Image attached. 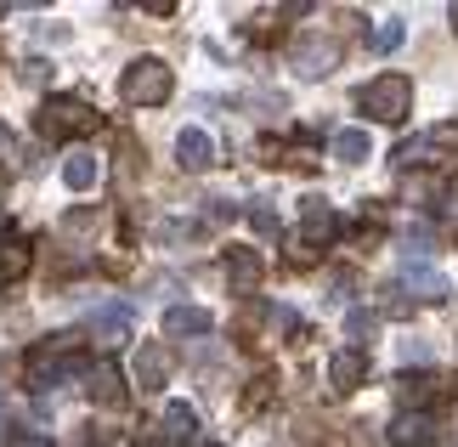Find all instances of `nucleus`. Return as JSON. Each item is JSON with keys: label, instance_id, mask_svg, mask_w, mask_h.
<instances>
[{"label": "nucleus", "instance_id": "obj_15", "mask_svg": "<svg viewBox=\"0 0 458 447\" xmlns=\"http://www.w3.org/2000/svg\"><path fill=\"white\" fill-rule=\"evenodd\" d=\"M385 442H391V447H430L436 425H430V414H396V425L385 431Z\"/></svg>", "mask_w": 458, "mask_h": 447}, {"label": "nucleus", "instance_id": "obj_2", "mask_svg": "<svg viewBox=\"0 0 458 447\" xmlns=\"http://www.w3.org/2000/svg\"><path fill=\"white\" fill-rule=\"evenodd\" d=\"M170 91H175V74L165 57H136L119 74V102H131V108H158Z\"/></svg>", "mask_w": 458, "mask_h": 447}, {"label": "nucleus", "instance_id": "obj_3", "mask_svg": "<svg viewBox=\"0 0 458 447\" xmlns=\"http://www.w3.org/2000/svg\"><path fill=\"white\" fill-rule=\"evenodd\" d=\"M74 363H80V340L74 334H51L23 357V374H29V385L46 391V385H57L63 374H74Z\"/></svg>", "mask_w": 458, "mask_h": 447}, {"label": "nucleus", "instance_id": "obj_9", "mask_svg": "<svg viewBox=\"0 0 458 447\" xmlns=\"http://www.w3.org/2000/svg\"><path fill=\"white\" fill-rule=\"evenodd\" d=\"M175 165H182V170H209V165H216V142H209V131L187 125V131L175 136Z\"/></svg>", "mask_w": 458, "mask_h": 447}, {"label": "nucleus", "instance_id": "obj_6", "mask_svg": "<svg viewBox=\"0 0 458 447\" xmlns=\"http://www.w3.org/2000/svg\"><path fill=\"white\" fill-rule=\"evenodd\" d=\"M260 278H267V261L255 249H226V283H233V295H255Z\"/></svg>", "mask_w": 458, "mask_h": 447}, {"label": "nucleus", "instance_id": "obj_22", "mask_svg": "<svg viewBox=\"0 0 458 447\" xmlns=\"http://www.w3.org/2000/svg\"><path fill=\"white\" fill-rule=\"evenodd\" d=\"M402 193H408V199H419V204H436L442 199V182H436V176H408V182H402Z\"/></svg>", "mask_w": 458, "mask_h": 447}, {"label": "nucleus", "instance_id": "obj_14", "mask_svg": "<svg viewBox=\"0 0 458 447\" xmlns=\"http://www.w3.org/2000/svg\"><path fill=\"white\" fill-rule=\"evenodd\" d=\"M97 182H102V159H97V153L80 148V153L63 159V187H68V193H91Z\"/></svg>", "mask_w": 458, "mask_h": 447}, {"label": "nucleus", "instance_id": "obj_8", "mask_svg": "<svg viewBox=\"0 0 458 447\" xmlns=\"http://www.w3.org/2000/svg\"><path fill=\"white\" fill-rule=\"evenodd\" d=\"M334 232H340V216L328 210V199H306L301 204V244L317 249V244H328Z\"/></svg>", "mask_w": 458, "mask_h": 447}, {"label": "nucleus", "instance_id": "obj_27", "mask_svg": "<svg viewBox=\"0 0 458 447\" xmlns=\"http://www.w3.org/2000/svg\"><path fill=\"white\" fill-rule=\"evenodd\" d=\"M46 74H51V63H40V57L23 63V80H29V85H46Z\"/></svg>", "mask_w": 458, "mask_h": 447}, {"label": "nucleus", "instance_id": "obj_21", "mask_svg": "<svg viewBox=\"0 0 458 447\" xmlns=\"http://www.w3.org/2000/svg\"><path fill=\"white\" fill-rule=\"evenodd\" d=\"M430 148H436L430 136H413V142H402V148H396V165H402V170H419V165H430Z\"/></svg>", "mask_w": 458, "mask_h": 447}, {"label": "nucleus", "instance_id": "obj_23", "mask_svg": "<svg viewBox=\"0 0 458 447\" xmlns=\"http://www.w3.org/2000/svg\"><path fill=\"white\" fill-rule=\"evenodd\" d=\"M402 40H408V29H402V17H385V23L374 29V51H396Z\"/></svg>", "mask_w": 458, "mask_h": 447}, {"label": "nucleus", "instance_id": "obj_10", "mask_svg": "<svg viewBox=\"0 0 458 447\" xmlns=\"http://www.w3.org/2000/svg\"><path fill=\"white\" fill-rule=\"evenodd\" d=\"M396 402H402V414H425V408L436 402V374H425V368L396 374Z\"/></svg>", "mask_w": 458, "mask_h": 447}, {"label": "nucleus", "instance_id": "obj_26", "mask_svg": "<svg viewBox=\"0 0 458 447\" xmlns=\"http://www.w3.org/2000/svg\"><path fill=\"white\" fill-rule=\"evenodd\" d=\"M250 221H255V232H267V238H272V232H277V216H272L267 204H255V210H250Z\"/></svg>", "mask_w": 458, "mask_h": 447}, {"label": "nucleus", "instance_id": "obj_4", "mask_svg": "<svg viewBox=\"0 0 458 447\" xmlns=\"http://www.w3.org/2000/svg\"><path fill=\"white\" fill-rule=\"evenodd\" d=\"M97 125H102V114H91V102H80V97H46V108H40V136H51V142L91 136Z\"/></svg>", "mask_w": 458, "mask_h": 447}, {"label": "nucleus", "instance_id": "obj_24", "mask_svg": "<svg viewBox=\"0 0 458 447\" xmlns=\"http://www.w3.org/2000/svg\"><path fill=\"white\" fill-rule=\"evenodd\" d=\"M374 329H379V317L368 312V306H357V312H345V334H351V340H368V334H374Z\"/></svg>", "mask_w": 458, "mask_h": 447}, {"label": "nucleus", "instance_id": "obj_28", "mask_svg": "<svg viewBox=\"0 0 458 447\" xmlns=\"http://www.w3.org/2000/svg\"><path fill=\"white\" fill-rule=\"evenodd\" d=\"M12 447H46V442H40V436H17Z\"/></svg>", "mask_w": 458, "mask_h": 447}, {"label": "nucleus", "instance_id": "obj_19", "mask_svg": "<svg viewBox=\"0 0 458 447\" xmlns=\"http://www.w3.org/2000/svg\"><path fill=\"white\" fill-rule=\"evenodd\" d=\"M368 153H374L368 131H340V136H334V159H340V165H362Z\"/></svg>", "mask_w": 458, "mask_h": 447}, {"label": "nucleus", "instance_id": "obj_20", "mask_svg": "<svg viewBox=\"0 0 458 447\" xmlns=\"http://www.w3.org/2000/svg\"><path fill=\"white\" fill-rule=\"evenodd\" d=\"M165 425L175 442H192V431H199V414H192L187 402H165Z\"/></svg>", "mask_w": 458, "mask_h": 447}, {"label": "nucleus", "instance_id": "obj_11", "mask_svg": "<svg viewBox=\"0 0 458 447\" xmlns=\"http://www.w3.org/2000/svg\"><path fill=\"white\" fill-rule=\"evenodd\" d=\"M402 289H408L413 300H425V306H442V300L453 295V283L442 272H430V266H408V272H402Z\"/></svg>", "mask_w": 458, "mask_h": 447}, {"label": "nucleus", "instance_id": "obj_25", "mask_svg": "<svg viewBox=\"0 0 458 447\" xmlns=\"http://www.w3.org/2000/svg\"><path fill=\"white\" fill-rule=\"evenodd\" d=\"M267 397H272V374H260V380H255L250 391H243V408H260Z\"/></svg>", "mask_w": 458, "mask_h": 447}, {"label": "nucleus", "instance_id": "obj_7", "mask_svg": "<svg viewBox=\"0 0 458 447\" xmlns=\"http://www.w3.org/2000/svg\"><path fill=\"white\" fill-rule=\"evenodd\" d=\"M328 380H334V391H357L368 380V351L362 346H340L328 357Z\"/></svg>", "mask_w": 458, "mask_h": 447}, {"label": "nucleus", "instance_id": "obj_29", "mask_svg": "<svg viewBox=\"0 0 458 447\" xmlns=\"http://www.w3.org/2000/svg\"><path fill=\"white\" fill-rule=\"evenodd\" d=\"M447 23H453V34H458V0H453V6H447Z\"/></svg>", "mask_w": 458, "mask_h": 447}, {"label": "nucleus", "instance_id": "obj_1", "mask_svg": "<svg viewBox=\"0 0 458 447\" xmlns=\"http://www.w3.org/2000/svg\"><path fill=\"white\" fill-rule=\"evenodd\" d=\"M357 108L374 125H402V119L413 114V80L408 74H374L357 91Z\"/></svg>", "mask_w": 458, "mask_h": 447}, {"label": "nucleus", "instance_id": "obj_18", "mask_svg": "<svg viewBox=\"0 0 458 447\" xmlns=\"http://www.w3.org/2000/svg\"><path fill=\"white\" fill-rule=\"evenodd\" d=\"M165 346H153V340H148V346L142 351H136V385H142V391H158V385H165Z\"/></svg>", "mask_w": 458, "mask_h": 447}, {"label": "nucleus", "instance_id": "obj_16", "mask_svg": "<svg viewBox=\"0 0 458 447\" xmlns=\"http://www.w3.org/2000/svg\"><path fill=\"white\" fill-rule=\"evenodd\" d=\"M131 323H136V312H131V306H102V312L91 317V334L102 340V346H119V340L131 334Z\"/></svg>", "mask_w": 458, "mask_h": 447}, {"label": "nucleus", "instance_id": "obj_5", "mask_svg": "<svg viewBox=\"0 0 458 447\" xmlns=\"http://www.w3.org/2000/svg\"><path fill=\"white\" fill-rule=\"evenodd\" d=\"M294 68H301V80H323L340 68V40H323V34H306L301 46H294Z\"/></svg>", "mask_w": 458, "mask_h": 447}, {"label": "nucleus", "instance_id": "obj_12", "mask_svg": "<svg viewBox=\"0 0 458 447\" xmlns=\"http://www.w3.org/2000/svg\"><path fill=\"white\" fill-rule=\"evenodd\" d=\"M29 261H34V244L23 232H0V283H17L29 272Z\"/></svg>", "mask_w": 458, "mask_h": 447}, {"label": "nucleus", "instance_id": "obj_13", "mask_svg": "<svg viewBox=\"0 0 458 447\" xmlns=\"http://www.w3.org/2000/svg\"><path fill=\"white\" fill-rule=\"evenodd\" d=\"M85 391H91L97 408H119V402H125V374H119L108 357H102V363L91 368V385H85Z\"/></svg>", "mask_w": 458, "mask_h": 447}, {"label": "nucleus", "instance_id": "obj_17", "mask_svg": "<svg viewBox=\"0 0 458 447\" xmlns=\"http://www.w3.org/2000/svg\"><path fill=\"white\" fill-rule=\"evenodd\" d=\"M165 334H170V340L209 334V312H204V306H170V312H165Z\"/></svg>", "mask_w": 458, "mask_h": 447}]
</instances>
